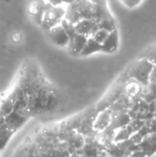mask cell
<instances>
[{
	"label": "cell",
	"mask_w": 156,
	"mask_h": 157,
	"mask_svg": "<svg viewBox=\"0 0 156 157\" xmlns=\"http://www.w3.org/2000/svg\"><path fill=\"white\" fill-rule=\"evenodd\" d=\"M59 91L42 75L30 90L27 98V111L30 118L55 112L60 105Z\"/></svg>",
	"instance_id": "6da1fadb"
},
{
	"label": "cell",
	"mask_w": 156,
	"mask_h": 157,
	"mask_svg": "<svg viewBox=\"0 0 156 157\" xmlns=\"http://www.w3.org/2000/svg\"><path fill=\"white\" fill-rule=\"evenodd\" d=\"M154 66L155 65H153L146 59L137 58L126 66L124 72L129 79L136 80L141 86H146L149 83L151 72L153 71Z\"/></svg>",
	"instance_id": "7a4b0ae2"
},
{
	"label": "cell",
	"mask_w": 156,
	"mask_h": 157,
	"mask_svg": "<svg viewBox=\"0 0 156 157\" xmlns=\"http://www.w3.org/2000/svg\"><path fill=\"white\" fill-rule=\"evenodd\" d=\"M65 15V6H50L45 12L43 17V21L40 27L42 28L44 32L48 31L52 27L61 24V21L64 18Z\"/></svg>",
	"instance_id": "3957f363"
},
{
	"label": "cell",
	"mask_w": 156,
	"mask_h": 157,
	"mask_svg": "<svg viewBox=\"0 0 156 157\" xmlns=\"http://www.w3.org/2000/svg\"><path fill=\"white\" fill-rule=\"evenodd\" d=\"M47 39L54 44L57 47H62L67 48V46L70 43V36L67 35V33L65 32V30L62 28L61 24L52 27L51 29H49L48 31L45 32Z\"/></svg>",
	"instance_id": "277c9868"
},
{
	"label": "cell",
	"mask_w": 156,
	"mask_h": 157,
	"mask_svg": "<svg viewBox=\"0 0 156 157\" xmlns=\"http://www.w3.org/2000/svg\"><path fill=\"white\" fill-rule=\"evenodd\" d=\"M111 120H112V110L111 108H107L100 112H96V116L94 118L93 129L94 132H103L110 126Z\"/></svg>",
	"instance_id": "5b68a950"
},
{
	"label": "cell",
	"mask_w": 156,
	"mask_h": 157,
	"mask_svg": "<svg viewBox=\"0 0 156 157\" xmlns=\"http://www.w3.org/2000/svg\"><path fill=\"white\" fill-rule=\"evenodd\" d=\"M120 40H121V37H120V33H119L118 29L110 32L108 34V36L106 37V40L104 41V43L101 45L102 46L101 52L107 54V55H111V54L117 52L119 47H120V43H121Z\"/></svg>",
	"instance_id": "8992f818"
},
{
	"label": "cell",
	"mask_w": 156,
	"mask_h": 157,
	"mask_svg": "<svg viewBox=\"0 0 156 157\" xmlns=\"http://www.w3.org/2000/svg\"><path fill=\"white\" fill-rule=\"evenodd\" d=\"M88 37L81 34H76L70 39V43L65 49L72 57H79L87 43Z\"/></svg>",
	"instance_id": "52a82bcc"
},
{
	"label": "cell",
	"mask_w": 156,
	"mask_h": 157,
	"mask_svg": "<svg viewBox=\"0 0 156 157\" xmlns=\"http://www.w3.org/2000/svg\"><path fill=\"white\" fill-rule=\"evenodd\" d=\"M75 30L77 34L90 37L98 30V26L93 19H81L75 25Z\"/></svg>",
	"instance_id": "ba28073f"
},
{
	"label": "cell",
	"mask_w": 156,
	"mask_h": 157,
	"mask_svg": "<svg viewBox=\"0 0 156 157\" xmlns=\"http://www.w3.org/2000/svg\"><path fill=\"white\" fill-rule=\"evenodd\" d=\"M138 147H140V151H142L148 157H151L156 153V132L148 135L141 139Z\"/></svg>",
	"instance_id": "9c48e42d"
},
{
	"label": "cell",
	"mask_w": 156,
	"mask_h": 157,
	"mask_svg": "<svg viewBox=\"0 0 156 157\" xmlns=\"http://www.w3.org/2000/svg\"><path fill=\"white\" fill-rule=\"evenodd\" d=\"M102 50V46L101 44H98L97 42H95L93 40V37H88L87 43H86L85 47H83L82 52H81L79 58H85V57H90L94 54H97V52H101Z\"/></svg>",
	"instance_id": "30bf717a"
},
{
	"label": "cell",
	"mask_w": 156,
	"mask_h": 157,
	"mask_svg": "<svg viewBox=\"0 0 156 157\" xmlns=\"http://www.w3.org/2000/svg\"><path fill=\"white\" fill-rule=\"evenodd\" d=\"M98 29L105 30L107 32H112L115 30H117V21L115 19V16L113 15H110V16L106 17V18H103L100 23L97 24Z\"/></svg>",
	"instance_id": "8fae6325"
},
{
	"label": "cell",
	"mask_w": 156,
	"mask_h": 157,
	"mask_svg": "<svg viewBox=\"0 0 156 157\" xmlns=\"http://www.w3.org/2000/svg\"><path fill=\"white\" fill-rule=\"evenodd\" d=\"M137 58L146 59L149 62H151L153 65H156V43L152 44L149 47L144 48L141 52L139 54V56Z\"/></svg>",
	"instance_id": "7c38bea8"
},
{
	"label": "cell",
	"mask_w": 156,
	"mask_h": 157,
	"mask_svg": "<svg viewBox=\"0 0 156 157\" xmlns=\"http://www.w3.org/2000/svg\"><path fill=\"white\" fill-rule=\"evenodd\" d=\"M119 2L128 10H135L143 3L144 0H119Z\"/></svg>",
	"instance_id": "4fadbf2b"
},
{
	"label": "cell",
	"mask_w": 156,
	"mask_h": 157,
	"mask_svg": "<svg viewBox=\"0 0 156 157\" xmlns=\"http://www.w3.org/2000/svg\"><path fill=\"white\" fill-rule=\"evenodd\" d=\"M61 26H62V28L65 30V32L67 33L70 39L73 37L74 35L77 34V33H76V30H75V25H73V24H71L70 21H67V19L63 18L62 21H61Z\"/></svg>",
	"instance_id": "5bb4252c"
},
{
	"label": "cell",
	"mask_w": 156,
	"mask_h": 157,
	"mask_svg": "<svg viewBox=\"0 0 156 157\" xmlns=\"http://www.w3.org/2000/svg\"><path fill=\"white\" fill-rule=\"evenodd\" d=\"M109 33H110V32H107V31H105V30L98 29L97 31L94 33V34L92 35L91 37H93L94 41L97 42L98 44H101V45H102V44L104 43L105 40H106V37L108 36Z\"/></svg>",
	"instance_id": "9a60e30c"
},
{
	"label": "cell",
	"mask_w": 156,
	"mask_h": 157,
	"mask_svg": "<svg viewBox=\"0 0 156 157\" xmlns=\"http://www.w3.org/2000/svg\"><path fill=\"white\" fill-rule=\"evenodd\" d=\"M125 157H148L142 151H135L133 153H131L129 155H126Z\"/></svg>",
	"instance_id": "2e32d148"
},
{
	"label": "cell",
	"mask_w": 156,
	"mask_h": 157,
	"mask_svg": "<svg viewBox=\"0 0 156 157\" xmlns=\"http://www.w3.org/2000/svg\"><path fill=\"white\" fill-rule=\"evenodd\" d=\"M149 82L151 83H155L156 85V66H154L153 71L151 72V75H150V79H149Z\"/></svg>",
	"instance_id": "e0dca14e"
},
{
	"label": "cell",
	"mask_w": 156,
	"mask_h": 157,
	"mask_svg": "<svg viewBox=\"0 0 156 157\" xmlns=\"http://www.w3.org/2000/svg\"><path fill=\"white\" fill-rule=\"evenodd\" d=\"M1 99H2V94H0V103H1ZM0 123H1V124H2V123H3V121L0 120Z\"/></svg>",
	"instance_id": "ac0fdd59"
},
{
	"label": "cell",
	"mask_w": 156,
	"mask_h": 157,
	"mask_svg": "<svg viewBox=\"0 0 156 157\" xmlns=\"http://www.w3.org/2000/svg\"><path fill=\"white\" fill-rule=\"evenodd\" d=\"M155 66H156V65H155Z\"/></svg>",
	"instance_id": "d6986e66"
}]
</instances>
